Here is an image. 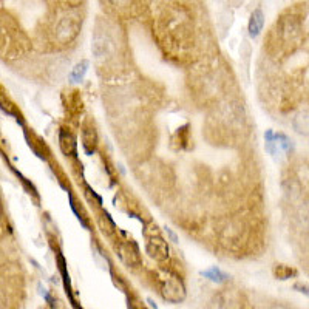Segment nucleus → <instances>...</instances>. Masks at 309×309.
Segmentation results:
<instances>
[{
	"mask_svg": "<svg viewBox=\"0 0 309 309\" xmlns=\"http://www.w3.org/2000/svg\"><path fill=\"white\" fill-rule=\"evenodd\" d=\"M147 252L150 254V257L157 258V260H163L167 257L169 254V247L166 244V241L161 237L157 238H148L147 240Z\"/></svg>",
	"mask_w": 309,
	"mask_h": 309,
	"instance_id": "obj_1",
	"label": "nucleus"
},
{
	"mask_svg": "<svg viewBox=\"0 0 309 309\" xmlns=\"http://www.w3.org/2000/svg\"><path fill=\"white\" fill-rule=\"evenodd\" d=\"M163 295H164V298H167L169 301L176 303V301H179V300L184 298V286H182L181 282H178V280H169V282L166 283V288H164V291H163Z\"/></svg>",
	"mask_w": 309,
	"mask_h": 309,
	"instance_id": "obj_2",
	"label": "nucleus"
},
{
	"mask_svg": "<svg viewBox=\"0 0 309 309\" xmlns=\"http://www.w3.org/2000/svg\"><path fill=\"white\" fill-rule=\"evenodd\" d=\"M263 25H264V14H263L261 10H255L251 14L249 25H247V29H249V36L251 37H257L261 33Z\"/></svg>",
	"mask_w": 309,
	"mask_h": 309,
	"instance_id": "obj_3",
	"label": "nucleus"
},
{
	"mask_svg": "<svg viewBox=\"0 0 309 309\" xmlns=\"http://www.w3.org/2000/svg\"><path fill=\"white\" fill-rule=\"evenodd\" d=\"M57 266H59V271H60V275H62V282H64L65 292L70 297L73 306H76L73 294H71V283H70V275H68V271H67V263H65V258H64V255H62V254H57Z\"/></svg>",
	"mask_w": 309,
	"mask_h": 309,
	"instance_id": "obj_4",
	"label": "nucleus"
},
{
	"mask_svg": "<svg viewBox=\"0 0 309 309\" xmlns=\"http://www.w3.org/2000/svg\"><path fill=\"white\" fill-rule=\"evenodd\" d=\"M59 145L60 150L64 151L65 154H76V139L71 133L65 132V130H60L59 133Z\"/></svg>",
	"mask_w": 309,
	"mask_h": 309,
	"instance_id": "obj_5",
	"label": "nucleus"
},
{
	"mask_svg": "<svg viewBox=\"0 0 309 309\" xmlns=\"http://www.w3.org/2000/svg\"><path fill=\"white\" fill-rule=\"evenodd\" d=\"M201 275L206 277V278H209V280L213 282V283H224L227 278H229V277H227L221 269H218V267H210V269H207V271H203Z\"/></svg>",
	"mask_w": 309,
	"mask_h": 309,
	"instance_id": "obj_6",
	"label": "nucleus"
},
{
	"mask_svg": "<svg viewBox=\"0 0 309 309\" xmlns=\"http://www.w3.org/2000/svg\"><path fill=\"white\" fill-rule=\"evenodd\" d=\"M87 70H88V60L79 62V64H76L74 68H73L71 73H70V81H71V82H81V81L84 79Z\"/></svg>",
	"mask_w": 309,
	"mask_h": 309,
	"instance_id": "obj_7",
	"label": "nucleus"
},
{
	"mask_svg": "<svg viewBox=\"0 0 309 309\" xmlns=\"http://www.w3.org/2000/svg\"><path fill=\"white\" fill-rule=\"evenodd\" d=\"M294 127L297 129L298 133L309 135V113H301L295 118L294 121Z\"/></svg>",
	"mask_w": 309,
	"mask_h": 309,
	"instance_id": "obj_8",
	"label": "nucleus"
},
{
	"mask_svg": "<svg viewBox=\"0 0 309 309\" xmlns=\"http://www.w3.org/2000/svg\"><path fill=\"white\" fill-rule=\"evenodd\" d=\"M95 145H96V133L95 130L91 129H87L84 132V148L88 154L93 153V150H95Z\"/></svg>",
	"mask_w": 309,
	"mask_h": 309,
	"instance_id": "obj_9",
	"label": "nucleus"
},
{
	"mask_svg": "<svg viewBox=\"0 0 309 309\" xmlns=\"http://www.w3.org/2000/svg\"><path fill=\"white\" fill-rule=\"evenodd\" d=\"M295 272L292 271V269H289V267H286V266H278L277 269H275V275L280 278V280H286V278H289L291 275H294Z\"/></svg>",
	"mask_w": 309,
	"mask_h": 309,
	"instance_id": "obj_10",
	"label": "nucleus"
}]
</instances>
